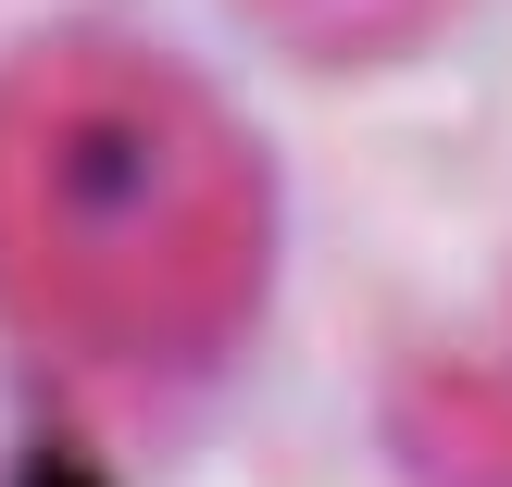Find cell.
<instances>
[{
	"label": "cell",
	"mask_w": 512,
	"mask_h": 487,
	"mask_svg": "<svg viewBox=\"0 0 512 487\" xmlns=\"http://www.w3.org/2000/svg\"><path fill=\"white\" fill-rule=\"evenodd\" d=\"M13 487H113V475H100L88 450H25V475H13Z\"/></svg>",
	"instance_id": "1"
}]
</instances>
